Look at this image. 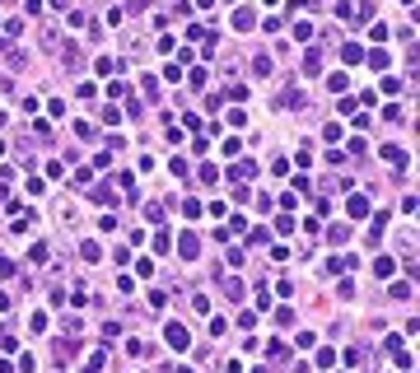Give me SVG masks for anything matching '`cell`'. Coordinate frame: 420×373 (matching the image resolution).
Segmentation results:
<instances>
[{
	"label": "cell",
	"mask_w": 420,
	"mask_h": 373,
	"mask_svg": "<svg viewBox=\"0 0 420 373\" xmlns=\"http://www.w3.org/2000/svg\"><path fill=\"white\" fill-rule=\"evenodd\" d=\"M168 340H173L177 350H182V345H187V331H182V327H168Z\"/></svg>",
	"instance_id": "6da1fadb"
}]
</instances>
